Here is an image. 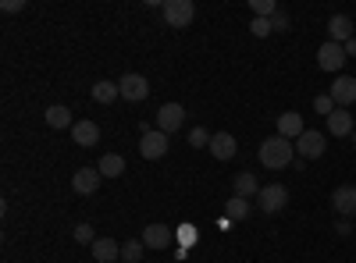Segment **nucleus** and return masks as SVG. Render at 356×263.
I'll return each mask as SVG.
<instances>
[{
  "instance_id": "1",
  "label": "nucleus",
  "mask_w": 356,
  "mask_h": 263,
  "mask_svg": "<svg viewBox=\"0 0 356 263\" xmlns=\"http://www.w3.org/2000/svg\"><path fill=\"white\" fill-rule=\"evenodd\" d=\"M260 164L267 171H282L289 164H296V142L292 139H282V135H271L260 142Z\"/></svg>"
},
{
  "instance_id": "2",
  "label": "nucleus",
  "mask_w": 356,
  "mask_h": 263,
  "mask_svg": "<svg viewBox=\"0 0 356 263\" xmlns=\"http://www.w3.org/2000/svg\"><path fill=\"white\" fill-rule=\"evenodd\" d=\"M346 61H349V53H346L342 43H332V40H328V43H321V50H317V68H321V71L339 75Z\"/></svg>"
},
{
  "instance_id": "3",
  "label": "nucleus",
  "mask_w": 356,
  "mask_h": 263,
  "mask_svg": "<svg viewBox=\"0 0 356 263\" xmlns=\"http://www.w3.org/2000/svg\"><path fill=\"white\" fill-rule=\"evenodd\" d=\"M118 90H122V100H129V103H143L146 96H150V82H146V75L129 71V75L118 78Z\"/></svg>"
},
{
  "instance_id": "4",
  "label": "nucleus",
  "mask_w": 356,
  "mask_h": 263,
  "mask_svg": "<svg viewBox=\"0 0 356 263\" xmlns=\"http://www.w3.org/2000/svg\"><path fill=\"white\" fill-rule=\"evenodd\" d=\"M324 150H328V142H324V132L307 128L300 139H296V157H300V160H317V157H324Z\"/></svg>"
},
{
  "instance_id": "5",
  "label": "nucleus",
  "mask_w": 356,
  "mask_h": 263,
  "mask_svg": "<svg viewBox=\"0 0 356 263\" xmlns=\"http://www.w3.org/2000/svg\"><path fill=\"white\" fill-rule=\"evenodd\" d=\"M193 18H196V4H193V0H168V4H164V22L171 28H186V25H193Z\"/></svg>"
},
{
  "instance_id": "6",
  "label": "nucleus",
  "mask_w": 356,
  "mask_h": 263,
  "mask_svg": "<svg viewBox=\"0 0 356 263\" xmlns=\"http://www.w3.org/2000/svg\"><path fill=\"white\" fill-rule=\"evenodd\" d=\"M285 203H289V189L278 185V182H275V185H264L260 196H257V207H260L264 214H282Z\"/></svg>"
},
{
  "instance_id": "7",
  "label": "nucleus",
  "mask_w": 356,
  "mask_h": 263,
  "mask_svg": "<svg viewBox=\"0 0 356 263\" xmlns=\"http://www.w3.org/2000/svg\"><path fill=\"white\" fill-rule=\"evenodd\" d=\"M328 96L335 100V107H353L356 103V78L353 75H335V82H332V90H328Z\"/></svg>"
},
{
  "instance_id": "8",
  "label": "nucleus",
  "mask_w": 356,
  "mask_h": 263,
  "mask_svg": "<svg viewBox=\"0 0 356 263\" xmlns=\"http://www.w3.org/2000/svg\"><path fill=\"white\" fill-rule=\"evenodd\" d=\"M139 153H143L146 160H161V157L168 153V135H164L161 128H150L146 135H139Z\"/></svg>"
},
{
  "instance_id": "9",
  "label": "nucleus",
  "mask_w": 356,
  "mask_h": 263,
  "mask_svg": "<svg viewBox=\"0 0 356 263\" xmlns=\"http://www.w3.org/2000/svg\"><path fill=\"white\" fill-rule=\"evenodd\" d=\"M182 125H186V107H182V103H164V107L157 110V128H161L164 135L178 132Z\"/></svg>"
},
{
  "instance_id": "10",
  "label": "nucleus",
  "mask_w": 356,
  "mask_h": 263,
  "mask_svg": "<svg viewBox=\"0 0 356 263\" xmlns=\"http://www.w3.org/2000/svg\"><path fill=\"white\" fill-rule=\"evenodd\" d=\"M100 178H104V174H100L97 167H79V171L72 174V189H75L79 196H93V192L100 189Z\"/></svg>"
},
{
  "instance_id": "11",
  "label": "nucleus",
  "mask_w": 356,
  "mask_h": 263,
  "mask_svg": "<svg viewBox=\"0 0 356 263\" xmlns=\"http://www.w3.org/2000/svg\"><path fill=\"white\" fill-rule=\"evenodd\" d=\"M332 210L339 217H353L356 214V185H339L332 192Z\"/></svg>"
},
{
  "instance_id": "12",
  "label": "nucleus",
  "mask_w": 356,
  "mask_h": 263,
  "mask_svg": "<svg viewBox=\"0 0 356 263\" xmlns=\"http://www.w3.org/2000/svg\"><path fill=\"white\" fill-rule=\"evenodd\" d=\"M307 132V125H303V114H296V110H285V114H278V135L282 139H300Z\"/></svg>"
},
{
  "instance_id": "13",
  "label": "nucleus",
  "mask_w": 356,
  "mask_h": 263,
  "mask_svg": "<svg viewBox=\"0 0 356 263\" xmlns=\"http://www.w3.org/2000/svg\"><path fill=\"white\" fill-rule=\"evenodd\" d=\"M235 150H239V142H235L232 132H214V139H211V157L214 160H232Z\"/></svg>"
},
{
  "instance_id": "14",
  "label": "nucleus",
  "mask_w": 356,
  "mask_h": 263,
  "mask_svg": "<svg viewBox=\"0 0 356 263\" xmlns=\"http://www.w3.org/2000/svg\"><path fill=\"white\" fill-rule=\"evenodd\" d=\"M328 40L332 43H342V46L353 40V18L349 15H332L328 18Z\"/></svg>"
},
{
  "instance_id": "15",
  "label": "nucleus",
  "mask_w": 356,
  "mask_h": 263,
  "mask_svg": "<svg viewBox=\"0 0 356 263\" xmlns=\"http://www.w3.org/2000/svg\"><path fill=\"white\" fill-rule=\"evenodd\" d=\"M72 139L82 146V150H89V146H97V142H100V125H97V121H75Z\"/></svg>"
},
{
  "instance_id": "16",
  "label": "nucleus",
  "mask_w": 356,
  "mask_h": 263,
  "mask_svg": "<svg viewBox=\"0 0 356 263\" xmlns=\"http://www.w3.org/2000/svg\"><path fill=\"white\" fill-rule=\"evenodd\" d=\"M232 189H235V196H243V199H257L264 185L257 182V174H253V171H243V174H235Z\"/></svg>"
},
{
  "instance_id": "17",
  "label": "nucleus",
  "mask_w": 356,
  "mask_h": 263,
  "mask_svg": "<svg viewBox=\"0 0 356 263\" xmlns=\"http://www.w3.org/2000/svg\"><path fill=\"white\" fill-rule=\"evenodd\" d=\"M328 132H332L335 139H342V135H353V132H356V118H353L349 110H342V107H339V110L332 114V118H328Z\"/></svg>"
},
{
  "instance_id": "18",
  "label": "nucleus",
  "mask_w": 356,
  "mask_h": 263,
  "mask_svg": "<svg viewBox=\"0 0 356 263\" xmlns=\"http://www.w3.org/2000/svg\"><path fill=\"white\" fill-rule=\"evenodd\" d=\"M143 242H146V249H168L171 246V231L164 224H146L143 228Z\"/></svg>"
},
{
  "instance_id": "19",
  "label": "nucleus",
  "mask_w": 356,
  "mask_h": 263,
  "mask_svg": "<svg viewBox=\"0 0 356 263\" xmlns=\"http://www.w3.org/2000/svg\"><path fill=\"white\" fill-rule=\"evenodd\" d=\"M89 249H93V260H97V263H114V260H122V246H118L114 239H97Z\"/></svg>"
},
{
  "instance_id": "20",
  "label": "nucleus",
  "mask_w": 356,
  "mask_h": 263,
  "mask_svg": "<svg viewBox=\"0 0 356 263\" xmlns=\"http://www.w3.org/2000/svg\"><path fill=\"white\" fill-rule=\"evenodd\" d=\"M47 125H50V128H57V132L75 128V121H72V110H68L65 103H54V107H47Z\"/></svg>"
},
{
  "instance_id": "21",
  "label": "nucleus",
  "mask_w": 356,
  "mask_h": 263,
  "mask_svg": "<svg viewBox=\"0 0 356 263\" xmlns=\"http://www.w3.org/2000/svg\"><path fill=\"white\" fill-rule=\"evenodd\" d=\"M97 171L104 174V178H122V174H125V157L122 153H104Z\"/></svg>"
},
{
  "instance_id": "22",
  "label": "nucleus",
  "mask_w": 356,
  "mask_h": 263,
  "mask_svg": "<svg viewBox=\"0 0 356 263\" xmlns=\"http://www.w3.org/2000/svg\"><path fill=\"white\" fill-rule=\"evenodd\" d=\"M93 100L111 107L114 100H122V90H118V82H107V78H104V82H97V85H93Z\"/></svg>"
},
{
  "instance_id": "23",
  "label": "nucleus",
  "mask_w": 356,
  "mask_h": 263,
  "mask_svg": "<svg viewBox=\"0 0 356 263\" xmlns=\"http://www.w3.org/2000/svg\"><path fill=\"white\" fill-rule=\"evenodd\" d=\"M225 217H228V221H246V217H250V199L232 196V199L225 203Z\"/></svg>"
},
{
  "instance_id": "24",
  "label": "nucleus",
  "mask_w": 356,
  "mask_h": 263,
  "mask_svg": "<svg viewBox=\"0 0 356 263\" xmlns=\"http://www.w3.org/2000/svg\"><path fill=\"white\" fill-rule=\"evenodd\" d=\"M143 253H146V242H143V239H129V242L122 246V260H125V263H139Z\"/></svg>"
},
{
  "instance_id": "25",
  "label": "nucleus",
  "mask_w": 356,
  "mask_h": 263,
  "mask_svg": "<svg viewBox=\"0 0 356 263\" xmlns=\"http://www.w3.org/2000/svg\"><path fill=\"white\" fill-rule=\"evenodd\" d=\"M250 8H253V18H275L278 15L275 0H250Z\"/></svg>"
},
{
  "instance_id": "26",
  "label": "nucleus",
  "mask_w": 356,
  "mask_h": 263,
  "mask_svg": "<svg viewBox=\"0 0 356 263\" xmlns=\"http://www.w3.org/2000/svg\"><path fill=\"white\" fill-rule=\"evenodd\" d=\"M211 139H214V135L207 132V128H200V125L189 132V146H193V150H211Z\"/></svg>"
},
{
  "instance_id": "27",
  "label": "nucleus",
  "mask_w": 356,
  "mask_h": 263,
  "mask_svg": "<svg viewBox=\"0 0 356 263\" xmlns=\"http://www.w3.org/2000/svg\"><path fill=\"white\" fill-rule=\"evenodd\" d=\"M250 33H253L257 40H267V36L275 33V25H271V18H253V22H250Z\"/></svg>"
},
{
  "instance_id": "28",
  "label": "nucleus",
  "mask_w": 356,
  "mask_h": 263,
  "mask_svg": "<svg viewBox=\"0 0 356 263\" xmlns=\"http://www.w3.org/2000/svg\"><path fill=\"white\" fill-rule=\"evenodd\" d=\"M314 110H317V114H324V118H332V114H335L339 107H335V100H332L328 93H324V96H317V100H314Z\"/></svg>"
},
{
  "instance_id": "29",
  "label": "nucleus",
  "mask_w": 356,
  "mask_h": 263,
  "mask_svg": "<svg viewBox=\"0 0 356 263\" xmlns=\"http://www.w3.org/2000/svg\"><path fill=\"white\" fill-rule=\"evenodd\" d=\"M75 242H79V246H93V242H97V231L89 228V224H79V228H75Z\"/></svg>"
},
{
  "instance_id": "30",
  "label": "nucleus",
  "mask_w": 356,
  "mask_h": 263,
  "mask_svg": "<svg viewBox=\"0 0 356 263\" xmlns=\"http://www.w3.org/2000/svg\"><path fill=\"white\" fill-rule=\"evenodd\" d=\"M178 246H196V228L193 224H178Z\"/></svg>"
},
{
  "instance_id": "31",
  "label": "nucleus",
  "mask_w": 356,
  "mask_h": 263,
  "mask_svg": "<svg viewBox=\"0 0 356 263\" xmlns=\"http://www.w3.org/2000/svg\"><path fill=\"white\" fill-rule=\"evenodd\" d=\"M271 25H275V33H289V11L278 8V15L271 18Z\"/></svg>"
},
{
  "instance_id": "32",
  "label": "nucleus",
  "mask_w": 356,
  "mask_h": 263,
  "mask_svg": "<svg viewBox=\"0 0 356 263\" xmlns=\"http://www.w3.org/2000/svg\"><path fill=\"white\" fill-rule=\"evenodd\" d=\"M4 11H8V15H18V11H25V0H4Z\"/></svg>"
},
{
  "instance_id": "33",
  "label": "nucleus",
  "mask_w": 356,
  "mask_h": 263,
  "mask_svg": "<svg viewBox=\"0 0 356 263\" xmlns=\"http://www.w3.org/2000/svg\"><path fill=\"white\" fill-rule=\"evenodd\" d=\"M335 231H339L342 239H349V235H353V224H349V221H339V228H335Z\"/></svg>"
},
{
  "instance_id": "34",
  "label": "nucleus",
  "mask_w": 356,
  "mask_h": 263,
  "mask_svg": "<svg viewBox=\"0 0 356 263\" xmlns=\"http://www.w3.org/2000/svg\"><path fill=\"white\" fill-rule=\"evenodd\" d=\"M346 53H349V57H356V36H353V40L346 43Z\"/></svg>"
},
{
  "instance_id": "35",
  "label": "nucleus",
  "mask_w": 356,
  "mask_h": 263,
  "mask_svg": "<svg viewBox=\"0 0 356 263\" xmlns=\"http://www.w3.org/2000/svg\"><path fill=\"white\" fill-rule=\"evenodd\" d=\"M353 118H356V103H353Z\"/></svg>"
},
{
  "instance_id": "36",
  "label": "nucleus",
  "mask_w": 356,
  "mask_h": 263,
  "mask_svg": "<svg viewBox=\"0 0 356 263\" xmlns=\"http://www.w3.org/2000/svg\"><path fill=\"white\" fill-rule=\"evenodd\" d=\"M353 146H356V132H353Z\"/></svg>"
}]
</instances>
